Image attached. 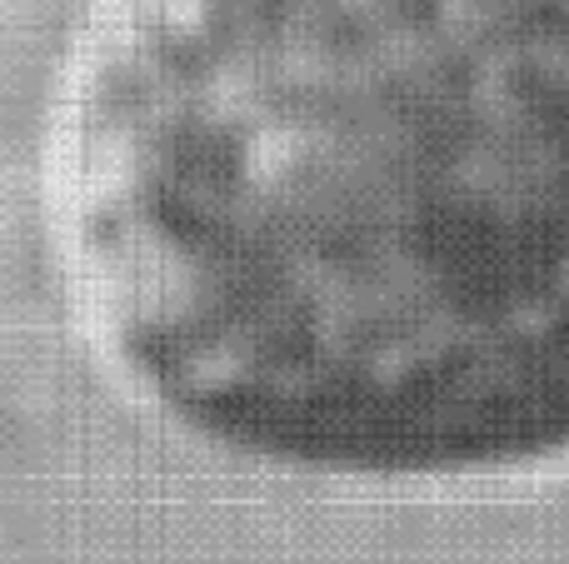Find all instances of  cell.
Wrapping results in <instances>:
<instances>
[{
  "mask_svg": "<svg viewBox=\"0 0 569 564\" xmlns=\"http://www.w3.org/2000/svg\"><path fill=\"white\" fill-rule=\"evenodd\" d=\"M50 205L110 355L216 445H569V0H100Z\"/></svg>",
  "mask_w": 569,
  "mask_h": 564,
  "instance_id": "cell-1",
  "label": "cell"
}]
</instances>
